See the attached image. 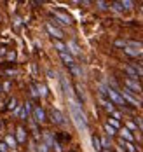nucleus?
I'll return each instance as SVG.
<instances>
[{
    "mask_svg": "<svg viewBox=\"0 0 143 152\" xmlns=\"http://www.w3.org/2000/svg\"><path fill=\"white\" fill-rule=\"evenodd\" d=\"M126 72H127V75H129V79H134V80L138 79V75H136V72L133 70V67H131V65H129V67H126Z\"/></svg>",
    "mask_w": 143,
    "mask_h": 152,
    "instance_id": "dca6fc26",
    "label": "nucleus"
},
{
    "mask_svg": "<svg viewBox=\"0 0 143 152\" xmlns=\"http://www.w3.org/2000/svg\"><path fill=\"white\" fill-rule=\"evenodd\" d=\"M38 89H40V93H38V95H42V96L47 95V89H46V86H38Z\"/></svg>",
    "mask_w": 143,
    "mask_h": 152,
    "instance_id": "a878e982",
    "label": "nucleus"
},
{
    "mask_svg": "<svg viewBox=\"0 0 143 152\" xmlns=\"http://www.w3.org/2000/svg\"><path fill=\"white\" fill-rule=\"evenodd\" d=\"M124 86H126V89H127L129 93H142V86H140L138 80H134V79L126 77L124 79Z\"/></svg>",
    "mask_w": 143,
    "mask_h": 152,
    "instance_id": "7ed1b4c3",
    "label": "nucleus"
},
{
    "mask_svg": "<svg viewBox=\"0 0 143 152\" xmlns=\"http://www.w3.org/2000/svg\"><path fill=\"white\" fill-rule=\"evenodd\" d=\"M0 152H7V143H0Z\"/></svg>",
    "mask_w": 143,
    "mask_h": 152,
    "instance_id": "c85d7f7f",
    "label": "nucleus"
},
{
    "mask_svg": "<svg viewBox=\"0 0 143 152\" xmlns=\"http://www.w3.org/2000/svg\"><path fill=\"white\" fill-rule=\"evenodd\" d=\"M131 67H133V70L136 72V75H138V77H140V75H143V67L140 65V63H133Z\"/></svg>",
    "mask_w": 143,
    "mask_h": 152,
    "instance_id": "2eb2a0df",
    "label": "nucleus"
},
{
    "mask_svg": "<svg viewBox=\"0 0 143 152\" xmlns=\"http://www.w3.org/2000/svg\"><path fill=\"white\" fill-rule=\"evenodd\" d=\"M127 130H133V131H136V124H134V122H131V121H127Z\"/></svg>",
    "mask_w": 143,
    "mask_h": 152,
    "instance_id": "393cba45",
    "label": "nucleus"
},
{
    "mask_svg": "<svg viewBox=\"0 0 143 152\" xmlns=\"http://www.w3.org/2000/svg\"><path fill=\"white\" fill-rule=\"evenodd\" d=\"M115 46L117 47H126V42L124 40H115Z\"/></svg>",
    "mask_w": 143,
    "mask_h": 152,
    "instance_id": "bb28decb",
    "label": "nucleus"
},
{
    "mask_svg": "<svg viewBox=\"0 0 143 152\" xmlns=\"http://www.w3.org/2000/svg\"><path fill=\"white\" fill-rule=\"evenodd\" d=\"M121 95H122V98H124V101H126V103H131L133 107H140V105H142V101H140V100H136V98L131 95V93H129L127 89L121 91Z\"/></svg>",
    "mask_w": 143,
    "mask_h": 152,
    "instance_id": "20e7f679",
    "label": "nucleus"
},
{
    "mask_svg": "<svg viewBox=\"0 0 143 152\" xmlns=\"http://www.w3.org/2000/svg\"><path fill=\"white\" fill-rule=\"evenodd\" d=\"M112 115H113V117H117V119H121V114H119V112H115V110L112 112Z\"/></svg>",
    "mask_w": 143,
    "mask_h": 152,
    "instance_id": "473e14b6",
    "label": "nucleus"
},
{
    "mask_svg": "<svg viewBox=\"0 0 143 152\" xmlns=\"http://www.w3.org/2000/svg\"><path fill=\"white\" fill-rule=\"evenodd\" d=\"M105 131H107V135H108V136H110V138L117 135V133H115V130H113L112 126H108V124H105Z\"/></svg>",
    "mask_w": 143,
    "mask_h": 152,
    "instance_id": "aec40b11",
    "label": "nucleus"
},
{
    "mask_svg": "<svg viewBox=\"0 0 143 152\" xmlns=\"http://www.w3.org/2000/svg\"><path fill=\"white\" fill-rule=\"evenodd\" d=\"M7 143H9V145H11V147H12V145H14V143H16V140H14V138H12V136H7Z\"/></svg>",
    "mask_w": 143,
    "mask_h": 152,
    "instance_id": "cd10ccee",
    "label": "nucleus"
},
{
    "mask_svg": "<svg viewBox=\"0 0 143 152\" xmlns=\"http://www.w3.org/2000/svg\"><path fill=\"white\" fill-rule=\"evenodd\" d=\"M136 122H138V124L142 126V130H143V119H142V117H138V119H136Z\"/></svg>",
    "mask_w": 143,
    "mask_h": 152,
    "instance_id": "2f4dec72",
    "label": "nucleus"
},
{
    "mask_svg": "<svg viewBox=\"0 0 143 152\" xmlns=\"http://www.w3.org/2000/svg\"><path fill=\"white\" fill-rule=\"evenodd\" d=\"M59 56H61V59L65 61V65H66V67H73V65H75V61H73V56H72V54H68L66 51L59 53Z\"/></svg>",
    "mask_w": 143,
    "mask_h": 152,
    "instance_id": "1a4fd4ad",
    "label": "nucleus"
},
{
    "mask_svg": "<svg viewBox=\"0 0 143 152\" xmlns=\"http://www.w3.org/2000/svg\"><path fill=\"white\" fill-rule=\"evenodd\" d=\"M16 140H18L19 143H25L26 142V130L25 128L19 126L18 130H16Z\"/></svg>",
    "mask_w": 143,
    "mask_h": 152,
    "instance_id": "9d476101",
    "label": "nucleus"
},
{
    "mask_svg": "<svg viewBox=\"0 0 143 152\" xmlns=\"http://www.w3.org/2000/svg\"><path fill=\"white\" fill-rule=\"evenodd\" d=\"M107 124H108V126H112L113 130H115V128H121V124H119V121H117V119H112V117L108 119V122H107Z\"/></svg>",
    "mask_w": 143,
    "mask_h": 152,
    "instance_id": "a211bd4d",
    "label": "nucleus"
},
{
    "mask_svg": "<svg viewBox=\"0 0 143 152\" xmlns=\"http://www.w3.org/2000/svg\"><path fill=\"white\" fill-rule=\"evenodd\" d=\"M124 51L127 53V54H129V56H138V54H140L138 51H133V49H131V47H127V46L124 47Z\"/></svg>",
    "mask_w": 143,
    "mask_h": 152,
    "instance_id": "4be33fe9",
    "label": "nucleus"
},
{
    "mask_svg": "<svg viewBox=\"0 0 143 152\" xmlns=\"http://www.w3.org/2000/svg\"><path fill=\"white\" fill-rule=\"evenodd\" d=\"M72 152H73V151H72Z\"/></svg>",
    "mask_w": 143,
    "mask_h": 152,
    "instance_id": "e433bc0d",
    "label": "nucleus"
},
{
    "mask_svg": "<svg viewBox=\"0 0 143 152\" xmlns=\"http://www.w3.org/2000/svg\"><path fill=\"white\" fill-rule=\"evenodd\" d=\"M103 152H110V151H108V149H105V151H103Z\"/></svg>",
    "mask_w": 143,
    "mask_h": 152,
    "instance_id": "f704fd0d",
    "label": "nucleus"
},
{
    "mask_svg": "<svg viewBox=\"0 0 143 152\" xmlns=\"http://www.w3.org/2000/svg\"><path fill=\"white\" fill-rule=\"evenodd\" d=\"M46 28H47V32H49V33H51L54 38H56V40L63 38V32H61V30H58V28L54 26L53 23H47V25H46Z\"/></svg>",
    "mask_w": 143,
    "mask_h": 152,
    "instance_id": "39448f33",
    "label": "nucleus"
},
{
    "mask_svg": "<svg viewBox=\"0 0 143 152\" xmlns=\"http://www.w3.org/2000/svg\"><path fill=\"white\" fill-rule=\"evenodd\" d=\"M119 142H121V145L126 147V152H138V149H136L131 142H124V140H119Z\"/></svg>",
    "mask_w": 143,
    "mask_h": 152,
    "instance_id": "f8f14e48",
    "label": "nucleus"
},
{
    "mask_svg": "<svg viewBox=\"0 0 143 152\" xmlns=\"http://www.w3.org/2000/svg\"><path fill=\"white\" fill-rule=\"evenodd\" d=\"M92 145H94V151H96V152L103 151V149H101V140H100L96 135H92Z\"/></svg>",
    "mask_w": 143,
    "mask_h": 152,
    "instance_id": "ddd939ff",
    "label": "nucleus"
},
{
    "mask_svg": "<svg viewBox=\"0 0 143 152\" xmlns=\"http://www.w3.org/2000/svg\"><path fill=\"white\" fill-rule=\"evenodd\" d=\"M47 149H49L47 145H40V149H38V151H40V152H47Z\"/></svg>",
    "mask_w": 143,
    "mask_h": 152,
    "instance_id": "7c9ffc66",
    "label": "nucleus"
},
{
    "mask_svg": "<svg viewBox=\"0 0 143 152\" xmlns=\"http://www.w3.org/2000/svg\"><path fill=\"white\" fill-rule=\"evenodd\" d=\"M54 47L59 51V53H63V51H66V46L63 44V42H59V40H54Z\"/></svg>",
    "mask_w": 143,
    "mask_h": 152,
    "instance_id": "f3484780",
    "label": "nucleus"
},
{
    "mask_svg": "<svg viewBox=\"0 0 143 152\" xmlns=\"http://www.w3.org/2000/svg\"><path fill=\"white\" fill-rule=\"evenodd\" d=\"M101 103H103V107L107 109V110H108V112H110V114H112V112L115 110V109H113V103H112L110 100H101Z\"/></svg>",
    "mask_w": 143,
    "mask_h": 152,
    "instance_id": "4468645a",
    "label": "nucleus"
},
{
    "mask_svg": "<svg viewBox=\"0 0 143 152\" xmlns=\"http://www.w3.org/2000/svg\"><path fill=\"white\" fill-rule=\"evenodd\" d=\"M68 47H70V51L73 54H79V46H77L75 42H68Z\"/></svg>",
    "mask_w": 143,
    "mask_h": 152,
    "instance_id": "6ab92c4d",
    "label": "nucleus"
},
{
    "mask_svg": "<svg viewBox=\"0 0 143 152\" xmlns=\"http://www.w3.org/2000/svg\"><path fill=\"white\" fill-rule=\"evenodd\" d=\"M121 4H122V7H124V9H133V5H134V4H133V2H129V0L121 2Z\"/></svg>",
    "mask_w": 143,
    "mask_h": 152,
    "instance_id": "5701e85b",
    "label": "nucleus"
},
{
    "mask_svg": "<svg viewBox=\"0 0 143 152\" xmlns=\"http://www.w3.org/2000/svg\"><path fill=\"white\" fill-rule=\"evenodd\" d=\"M142 12H143V7H142Z\"/></svg>",
    "mask_w": 143,
    "mask_h": 152,
    "instance_id": "c9c22d12",
    "label": "nucleus"
},
{
    "mask_svg": "<svg viewBox=\"0 0 143 152\" xmlns=\"http://www.w3.org/2000/svg\"><path fill=\"white\" fill-rule=\"evenodd\" d=\"M14 58H16V54H14V53H11V54H9V59H11V61H14Z\"/></svg>",
    "mask_w": 143,
    "mask_h": 152,
    "instance_id": "72a5a7b5",
    "label": "nucleus"
},
{
    "mask_svg": "<svg viewBox=\"0 0 143 152\" xmlns=\"http://www.w3.org/2000/svg\"><path fill=\"white\" fill-rule=\"evenodd\" d=\"M107 96L110 98L112 103H115V105H119V107H126V105H127L124 101V98H122V95H121L119 91L112 89V88H107Z\"/></svg>",
    "mask_w": 143,
    "mask_h": 152,
    "instance_id": "f03ea898",
    "label": "nucleus"
},
{
    "mask_svg": "<svg viewBox=\"0 0 143 152\" xmlns=\"http://www.w3.org/2000/svg\"><path fill=\"white\" fill-rule=\"evenodd\" d=\"M14 107H16V98H11V101H9V105H7V109H9V110H12Z\"/></svg>",
    "mask_w": 143,
    "mask_h": 152,
    "instance_id": "b1692460",
    "label": "nucleus"
},
{
    "mask_svg": "<svg viewBox=\"0 0 143 152\" xmlns=\"http://www.w3.org/2000/svg\"><path fill=\"white\" fill-rule=\"evenodd\" d=\"M121 136H122V140H124V142H131V143H133V140H134L133 133H131L127 128H122V130H121Z\"/></svg>",
    "mask_w": 143,
    "mask_h": 152,
    "instance_id": "9b49d317",
    "label": "nucleus"
},
{
    "mask_svg": "<svg viewBox=\"0 0 143 152\" xmlns=\"http://www.w3.org/2000/svg\"><path fill=\"white\" fill-rule=\"evenodd\" d=\"M33 117H35L37 122H44V121H46V112H44V109H42V107H35V109H33Z\"/></svg>",
    "mask_w": 143,
    "mask_h": 152,
    "instance_id": "0eeeda50",
    "label": "nucleus"
},
{
    "mask_svg": "<svg viewBox=\"0 0 143 152\" xmlns=\"http://www.w3.org/2000/svg\"><path fill=\"white\" fill-rule=\"evenodd\" d=\"M51 117H53V122H56V124H65L66 121H65V115L61 114L58 109H53L51 110Z\"/></svg>",
    "mask_w": 143,
    "mask_h": 152,
    "instance_id": "423d86ee",
    "label": "nucleus"
},
{
    "mask_svg": "<svg viewBox=\"0 0 143 152\" xmlns=\"http://www.w3.org/2000/svg\"><path fill=\"white\" fill-rule=\"evenodd\" d=\"M112 7H113V11H119V12H121V11H124V7H122V4H121V2H113V4H112Z\"/></svg>",
    "mask_w": 143,
    "mask_h": 152,
    "instance_id": "412c9836",
    "label": "nucleus"
},
{
    "mask_svg": "<svg viewBox=\"0 0 143 152\" xmlns=\"http://www.w3.org/2000/svg\"><path fill=\"white\" fill-rule=\"evenodd\" d=\"M70 109H72V115H73V119H75L77 128H79V130H86V128H87V121H86V115L82 114L80 107H79L75 101H70Z\"/></svg>",
    "mask_w": 143,
    "mask_h": 152,
    "instance_id": "f257e3e1",
    "label": "nucleus"
},
{
    "mask_svg": "<svg viewBox=\"0 0 143 152\" xmlns=\"http://www.w3.org/2000/svg\"><path fill=\"white\" fill-rule=\"evenodd\" d=\"M54 16H56L58 19H61L59 23H66V25H72V23H73L70 16H68V14H65V12H61V11H54Z\"/></svg>",
    "mask_w": 143,
    "mask_h": 152,
    "instance_id": "6e6552de",
    "label": "nucleus"
},
{
    "mask_svg": "<svg viewBox=\"0 0 143 152\" xmlns=\"http://www.w3.org/2000/svg\"><path fill=\"white\" fill-rule=\"evenodd\" d=\"M98 5H100V9H107L108 4H105V2H98Z\"/></svg>",
    "mask_w": 143,
    "mask_h": 152,
    "instance_id": "c756f323",
    "label": "nucleus"
}]
</instances>
